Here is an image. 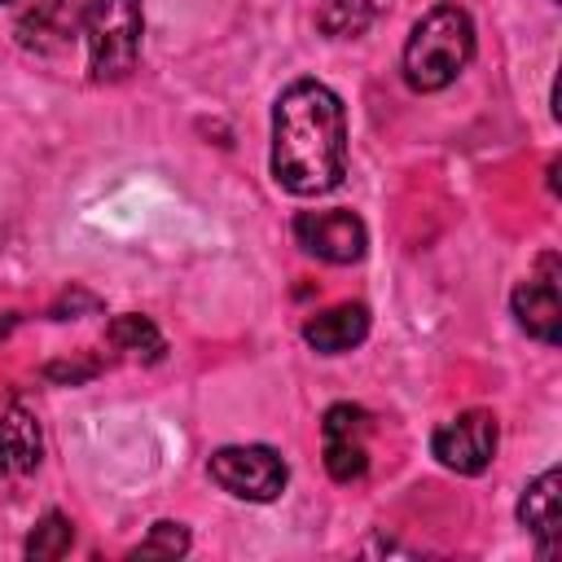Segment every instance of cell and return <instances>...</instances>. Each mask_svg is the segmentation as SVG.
<instances>
[{"mask_svg": "<svg viewBox=\"0 0 562 562\" xmlns=\"http://www.w3.org/2000/svg\"><path fill=\"white\" fill-rule=\"evenodd\" d=\"M184 553H189V531H184V522L162 518V522L149 527V536H145L127 558H184Z\"/></svg>", "mask_w": 562, "mask_h": 562, "instance_id": "16", "label": "cell"}, {"mask_svg": "<svg viewBox=\"0 0 562 562\" xmlns=\"http://www.w3.org/2000/svg\"><path fill=\"white\" fill-rule=\"evenodd\" d=\"M79 26V0H35V9H26L18 18V44L26 53H61L75 40Z\"/></svg>", "mask_w": 562, "mask_h": 562, "instance_id": "9", "label": "cell"}, {"mask_svg": "<svg viewBox=\"0 0 562 562\" xmlns=\"http://www.w3.org/2000/svg\"><path fill=\"white\" fill-rule=\"evenodd\" d=\"M44 457V435H40V422L26 404H9L0 413V470L4 474H31Z\"/></svg>", "mask_w": 562, "mask_h": 562, "instance_id": "12", "label": "cell"}, {"mask_svg": "<svg viewBox=\"0 0 562 562\" xmlns=\"http://www.w3.org/2000/svg\"><path fill=\"white\" fill-rule=\"evenodd\" d=\"M382 0H321V31L334 35V40H347V35H360L373 18H378Z\"/></svg>", "mask_w": 562, "mask_h": 562, "instance_id": "14", "label": "cell"}, {"mask_svg": "<svg viewBox=\"0 0 562 562\" xmlns=\"http://www.w3.org/2000/svg\"><path fill=\"white\" fill-rule=\"evenodd\" d=\"M496 439H501V426L487 408H465L457 413L452 422H443L435 435H430V452L443 470H457V474H483L496 457Z\"/></svg>", "mask_w": 562, "mask_h": 562, "instance_id": "5", "label": "cell"}, {"mask_svg": "<svg viewBox=\"0 0 562 562\" xmlns=\"http://www.w3.org/2000/svg\"><path fill=\"white\" fill-rule=\"evenodd\" d=\"M558 277H562V259H558V250H540L536 268H531V272L514 285V294H509V307H514L518 325H522L536 342H544V347H553V342L562 338Z\"/></svg>", "mask_w": 562, "mask_h": 562, "instance_id": "6", "label": "cell"}, {"mask_svg": "<svg viewBox=\"0 0 562 562\" xmlns=\"http://www.w3.org/2000/svg\"><path fill=\"white\" fill-rule=\"evenodd\" d=\"M0 4H4V0H0Z\"/></svg>", "mask_w": 562, "mask_h": 562, "instance_id": "20", "label": "cell"}, {"mask_svg": "<svg viewBox=\"0 0 562 562\" xmlns=\"http://www.w3.org/2000/svg\"><path fill=\"white\" fill-rule=\"evenodd\" d=\"M79 26L88 40V70L97 83L127 79L140 57L145 9L140 0H79Z\"/></svg>", "mask_w": 562, "mask_h": 562, "instance_id": "3", "label": "cell"}, {"mask_svg": "<svg viewBox=\"0 0 562 562\" xmlns=\"http://www.w3.org/2000/svg\"><path fill=\"white\" fill-rule=\"evenodd\" d=\"M272 180L294 198H321L347 176V110L321 79H294L272 105Z\"/></svg>", "mask_w": 562, "mask_h": 562, "instance_id": "1", "label": "cell"}, {"mask_svg": "<svg viewBox=\"0 0 562 562\" xmlns=\"http://www.w3.org/2000/svg\"><path fill=\"white\" fill-rule=\"evenodd\" d=\"M558 487H562V479H558V470L549 465L544 474H536L527 487H522V496H518V522L527 527V536L536 540V549H540V558H553V549H558V522H562V509H558Z\"/></svg>", "mask_w": 562, "mask_h": 562, "instance_id": "10", "label": "cell"}, {"mask_svg": "<svg viewBox=\"0 0 562 562\" xmlns=\"http://www.w3.org/2000/svg\"><path fill=\"white\" fill-rule=\"evenodd\" d=\"M110 342L119 347V351H132V356H140V360H162V351H167V342H162V334H158V325L149 321V316H136V312H123V316H114L110 321Z\"/></svg>", "mask_w": 562, "mask_h": 562, "instance_id": "13", "label": "cell"}, {"mask_svg": "<svg viewBox=\"0 0 562 562\" xmlns=\"http://www.w3.org/2000/svg\"><path fill=\"white\" fill-rule=\"evenodd\" d=\"M206 474L215 487H224L228 496L237 501H255V505H268L285 492L290 483V465L277 448L268 443H224L211 452L206 461Z\"/></svg>", "mask_w": 562, "mask_h": 562, "instance_id": "4", "label": "cell"}, {"mask_svg": "<svg viewBox=\"0 0 562 562\" xmlns=\"http://www.w3.org/2000/svg\"><path fill=\"white\" fill-rule=\"evenodd\" d=\"M97 307H101V299L75 285V290H66V294L48 307V316H53V321H70V316H79V312H97Z\"/></svg>", "mask_w": 562, "mask_h": 562, "instance_id": "18", "label": "cell"}, {"mask_svg": "<svg viewBox=\"0 0 562 562\" xmlns=\"http://www.w3.org/2000/svg\"><path fill=\"white\" fill-rule=\"evenodd\" d=\"M294 241L325 259V263H356L369 246V228L356 211L334 206V211H299L294 215Z\"/></svg>", "mask_w": 562, "mask_h": 562, "instance_id": "8", "label": "cell"}, {"mask_svg": "<svg viewBox=\"0 0 562 562\" xmlns=\"http://www.w3.org/2000/svg\"><path fill=\"white\" fill-rule=\"evenodd\" d=\"M321 457L334 483H356L369 470V413L360 404H329L321 417Z\"/></svg>", "mask_w": 562, "mask_h": 562, "instance_id": "7", "label": "cell"}, {"mask_svg": "<svg viewBox=\"0 0 562 562\" xmlns=\"http://www.w3.org/2000/svg\"><path fill=\"white\" fill-rule=\"evenodd\" d=\"M97 373H101V360L97 356H83V360H48L44 364V378L57 382V386H83Z\"/></svg>", "mask_w": 562, "mask_h": 562, "instance_id": "17", "label": "cell"}, {"mask_svg": "<svg viewBox=\"0 0 562 562\" xmlns=\"http://www.w3.org/2000/svg\"><path fill=\"white\" fill-rule=\"evenodd\" d=\"M70 544H75L70 518H66L61 509H48V514L35 522V531L26 536V558H31V562H57V558L70 553Z\"/></svg>", "mask_w": 562, "mask_h": 562, "instance_id": "15", "label": "cell"}, {"mask_svg": "<svg viewBox=\"0 0 562 562\" xmlns=\"http://www.w3.org/2000/svg\"><path fill=\"white\" fill-rule=\"evenodd\" d=\"M13 329H18V312H0V342H4Z\"/></svg>", "mask_w": 562, "mask_h": 562, "instance_id": "19", "label": "cell"}, {"mask_svg": "<svg viewBox=\"0 0 562 562\" xmlns=\"http://www.w3.org/2000/svg\"><path fill=\"white\" fill-rule=\"evenodd\" d=\"M364 334H369V307L364 303H334V307L303 321V338L321 356H342V351L360 347Z\"/></svg>", "mask_w": 562, "mask_h": 562, "instance_id": "11", "label": "cell"}, {"mask_svg": "<svg viewBox=\"0 0 562 562\" xmlns=\"http://www.w3.org/2000/svg\"><path fill=\"white\" fill-rule=\"evenodd\" d=\"M474 57V22L461 4L426 9L404 44V83L413 92H443Z\"/></svg>", "mask_w": 562, "mask_h": 562, "instance_id": "2", "label": "cell"}]
</instances>
